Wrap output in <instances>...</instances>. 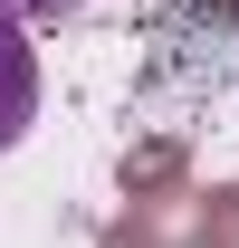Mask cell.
Returning a JSON list of instances; mask_svg holds the SVG:
<instances>
[{"mask_svg": "<svg viewBox=\"0 0 239 248\" xmlns=\"http://www.w3.org/2000/svg\"><path fill=\"white\" fill-rule=\"evenodd\" d=\"M38 124V48H29V19L0 10V153Z\"/></svg>", "mask_w": 239, "mask_h": 248, "instance_id": "6da1fadb", "label": "cell"}, {"mask_svg": "<svg viewBox=\"0 0 239 248\" xmlns=\"http://www.w3.org/2000/svg\"><path fill=\"white\" fill-rule=\"evenodd\" d=\"M0 10H10V19H67L77 0H0Z\"/></svg>", "mask_w": 239, "mask_h": 248, "instance_id": "7a4b0ae2", "label": "cell"}]
</instances>
